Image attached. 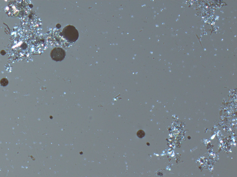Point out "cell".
I'll list each match as a JSON object with an SVG mask.
<instances>
[{"mask_svg": "<svg viewBox=\"0 0 237 177\" xmlns=\"http://www.w3.org/2000/svg\"><path fill=\"white\" fill-rule=\"evenodd\" d=\"M137 136H138V137H139V138H143V137L145 136V133H144L143 131H142V130H140V131H139L137 132Z\"/></svg>", "mask_w": 237, "mask_h": 177, "instance_id": "obj_4", "label": "cell"}, {"mask_svg": "<svg viewBox=\"0 0 237 177\" xmlns=\"http://www.w3.org/2000/svg\"><path fill=\"white\" fill-rule=\"evenodd\" d=\"M65 51L60 48H54L51 53V56L52 60L57 62L62 61L65 58Z\"/></svg>", "mask_w": 237, "mask_h": 177, "instance_id": "obj_2", "label": "cell"}, {"mask_svg": "<svg viewBox=\"0 0 237 177\" xmlns=\"http://www.w3.org/2000/svg\"><path fill=\"white\" fill-rule=\"evenodd\" d=\"M62 35L69 42H76L78 38L79 33L78 30L73 26L69 25L63 29Z\"/></svg>", "mask_w": 237, "mask_h": 177, "instance_id": "obj_1", "label": "cell"}, {"mask_svg": "<svg viewBox=\"0 0 237 177\" xmlns=\"http://www.w3.org/2000/svg\"><path fill=\"white\" fill-rule=\"evenodd\" d=\"M1 83L3 86H6L8 84V80L6 78H3L1 80Z\"/></svg>", "mask_w": 237, "mask_h": 177, "instance_id": "obj_3", "label": "cell"}]
</instances>
